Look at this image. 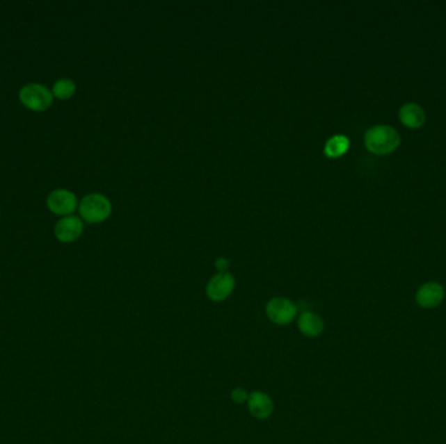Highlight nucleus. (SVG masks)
I'll return each mask as SVG.
<instances>
[{
    "mask_svg": "<svg viewBox=\"0 0 446 444\" xmlns=\"http://www.w3.org/2000/svg\"><path fill=\"white\" fill-rule=\"evenodd\" d=\"M298 329L307 338H316L324 331V320L313 311H304L298 318Z\"/></svg>",
    "mask_w": 446,
    "mask_h": 444,
    "instance_id": "10",
    "label": "nucleus"
},
{
    "mask_svg": "<svg viewBox=\"0 0 446 444\" xmlns=\"http://www.w3.org/2000/svg\"><path fill=\"white\" fill-rule=\"evenodd\" d=\"M350 149V140L343 135H333L325 144L324 153L329 158H340L346 154Z\"/></svg>",
    "mask_w": 446,
    "mask_h": 444,
    "instance_id": "12",
    "label": "nucleus"
},
{
    "mask_svg": "<svg viewBox=\"0 0 446 444\" xmlns=\"http://www.w3.org/2000/svg\"><path fill=\"white\" fill-rule=\"evenodd\" d=\"M249 393L246 388L238 387L231 391V400L235 404H244L248 402Z\"/></svg>",
    "mask_w": 446,
    "mask_h": 444,
    "instance_id": "14",
    "label": "nucleus"
},
{
    "mask_svg": "<svg viewBox=\"0 0 446 444\" xmlns=\"http://www.w3.org/2000/svg\"><path fill=\"white\" fill-rule=\"evenodd\" d=\"M265 313L273 323L278 326L289 324L298 315V306L289 299L274 297L266 304Z\"/></svg>",
    "mask_w": 446,
    "mask_h": 444,
    "instance_id": "4",
    "label": "nucleus"
},
{
    "mask_svg": "<svg viewBox=\"0 0 446 444\" xmlns=\"http://www.w3.org/2000/svg\"><path fill=\"white\" fill-rule=\"evenodd\" d=\"M79 211L88 223H102L111 214V204L102 195L93 193L83 197Z\"/></svg>",
    "mask_w": 446,
    "mask_h": 444,
    "instance_id": "2",
    "label": "nucleus"
},
{
    "mask_svg": "<svg viewBox=\"0 0 446 444\" xmlns=\"http://www.w3.org/2000/svg\"><path fill=\"white\" fill-rule=\"evenodd\" d=\"M83 231L81 219L74 215H68L56 223L55 236L62 242H73L83 235Z\"/></svg>",
    "mask_w": 446,
    "mask_h": 444,
    "instance_id": "7",
    "label": "nucleus"
},
{
    "mask_svg": "<svg viewBox=\"0 0 446 444\" xmlns=\"http://www.w3.org/2000/svg\"><path fill=\"white\" fill-rule=\"evenodd\" d=\"M248 409L250 414L257 420H265L274 412V403L269 395L262 391H253L249 393Z\"/></svg>",
    "mask_w": 446,
    "mask_h": 444,
    "instance_id": "9",
    "label": "nucleus"
},
{
    "mask_svg": "<svg viewBox=\"0 0 446 444\" xmlns=\"http://www.w3.org/2000/svg\"><path fill=\"white\" fill-rule=\"evenodd\" d=\"M21 104L31 111H45L52 104L51 92L41 83H31L25 85L20 90Z\"/></svg>",
    "mask_w": 446,
    "mask_h": 444,
    "instance_id": "3",
    "label": "nucleus"
},
{
    "mask_svg": "<svg viewBox=\"0 0 446 444\" xmlns=\"http://www.w3.org/2000/svg\"><path fill=\"white\" fill-rule=\"evenodd\" d=\"M399 120L408 128H420L426 123V113L419 104H406L399 110Z\"/></svg>",
    "mask_w": 446,
    "mask_h": 444,
    "instance_id": "11",
    "label": "nucleus"
},
{
    "mask_svg": "<svg viewBox=\"0 0 446 444\" xmlns=\"http://www.w3.org/2000/svg\"><path fill=\"white\" fill-rule=\"evenodd\" d=\"M445 297V290L438 283H427L416 292V302L424 308L432 309L438 306Z\"/></svg>",
    "mask_w": 446,
    "mask_h": 444,
    "instance_id": "8",
    "label": "nucleus"
},
{
    "mask_svg": "<svg viewBox=\"0 0 446 444\" xmlns=\"http://www.w3.org/2000/svg\"><path fill=\"white\" fill-rule=\"evenodd\" d=\"M76 93V83L70 79H61L54 83L52 95L58 99H70Z\"/></svg>",
    "mask_w": 446,
    "mask_h": 444,
    "instance_id": "13",
    "label": "nucleus"
},
{
    "mask_svg": "<svg viewBox=\"0 0 446 444\" xmlns=\"http://www.w3.org/2000/svg\"><path fill=\"white\" fill-rule=\"evenodd\" d=\"M364 144L374 154H390L401 144V135L390 125H374L365 132Z\"/></svg>",
    "mask_w": 446,
    "mask_h": 444,
    "instance_id": "1",
    "label": "nucleus"
},
{
    "mask_svg": "<svg viewBox=\"0 0 446 444\" xmlns=\"http://www.w3.org/2000/svg\"><path fill=\"white\" fill-rule=\"evenodd\" d=\"M230 266V262L226 258H218L216 261V269L218 270L219 272H226Z\"/></svg>",
    "mask_w": 446,
    "mask_h": 444,
    "instance_id": "15",
    "label": "nucleus"
},
{
    "mask_svg": "<svg viewBox=\"0 0 446 444\" xmlns=\"http://www.w3.org/2000/svg\"><path fill=\"white\" fill-rule=\"evenodd\" d=\"M235 288V278L228 272H218L207 286V295L209 299L216 302H221L230 297Z\"/></svg>",
    "mask_w": 446,
    "mask_h": 444,
    "instance_id": "6",
    "label": "nucleus"
},
{
    "mask_svg": "<svg viewBox=\"0 0 446 444\" xmlns=\"http://www.w3.org/2000/svg\"><path fill=\"white\" fill-rule=\"evenodd\" d=\"M47 207L56 215H70L77 207V198L68 189H55L47 197Z\"/></svg>",
    "mask_w": 446,
    "mask_h": 444,
    "instance_id": "5",
    "label": "nucleus"
}]
</instances>
